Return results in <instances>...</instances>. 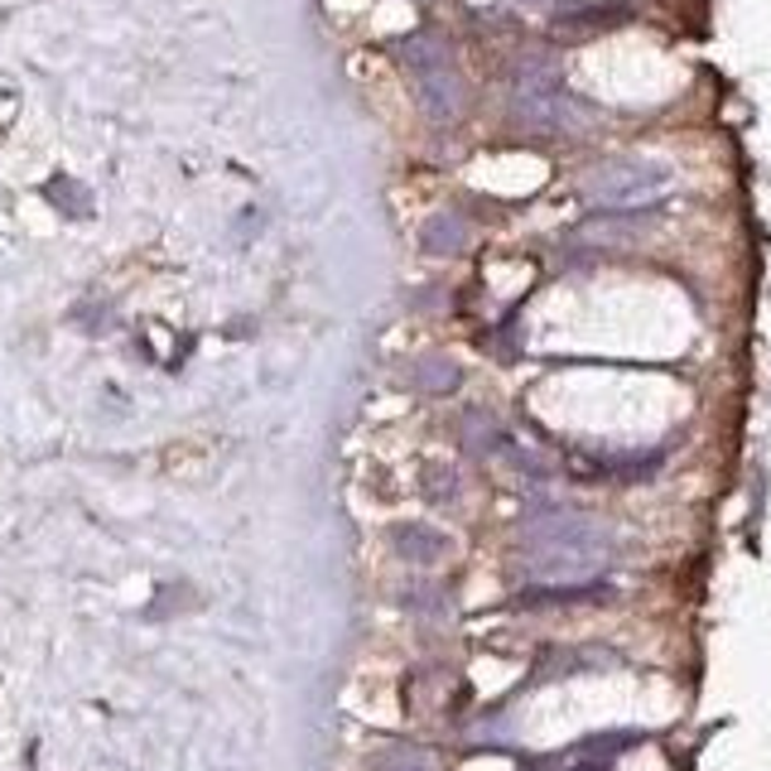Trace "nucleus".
Wrapping results in <instances>:
<instances>
[{"mask_svg": "<svg viewBox=\"0 0 771 771\" xmlns=\"http://www.w3.org/2000/svg\"><path fill=\"white\" fill-rule=\"evenodd\" d=\"M670 194V164L647 155H617L598 169H588L584 198L603 212H641Z\"/></svg>", "mask_w": 771, "mask_h": 771, "instance_id": "7ed1b4c3", "label": "nucleus"}, {"mask_svg": "<svg viewBox=\"0 0 771 771\" xmlns=\"http://www.w3.org/2000/svg\"><path fill=\"white\" fill-rule=\"evenodd\" d=\"M420 246L429 251V256H459V251L467 246V222L459 218V212H434L420 232Z\"/></svg>", "mask_w": 771, "mask_h": 771, "instance_id": "6e6552de", "label": "nucleus"}, {"mask_svg": "<svg viewBox=\"0 0 771 771\" xmlns=\"http://www.w3.org/2000/svg\"><path fill=\"white\" fill-rule=\"evenodd\" d=\"M390 546H396V554H400L406 564H420V569L439 564V560H444V554L453 550L449 536H444V530H434V526H396Z\"/></svg>", "mask_w": 771, "mask_h": 771, "instance_id": "39448f33", "label": "nucleus"}, {"mask_svg": "<svg viewBox=\"0 0 771 771\" xmlns=\"http://www.w3.org/2000/svg\"><path fill=\"white\" fill-rule=\"evenodd\" d=\"M48 198H54L58 208H68V212H87V208H92V203L82 198V188L73 184V179H54V184H48Z\"/></svg>", "mask_w": 771, "mask_h": 771, "instance_id": "ddd939ff", "label": "nucleus"}, {"mask_svg": "<svg viewBox=\"0 0 771 771\" xmlns=\"http://www.w3.org/2000/svg\"><path fill=\"white\" fill-rule=\"evenodd\" d=\"M511 107L530 131H554V135H574L593 121L579 97H569V87L560 78L550 58H526L516 68V87H511Z\"/></svg>", "mask_w": 771, "mask_h": 771, "instance_id": "f03ea898", "label": "nucleus"}, {"mask_svg": "<svg viewBox=\"0 0 771 771\" xmlns=\"http://www.w3.org/2000/svg\"><path fill=\"white\" fill-rule=\"evenodd\" d=\"M521 554L526 574L546 588L593 584V574L613 560V530L574 507L540 502L521 516Z\"/></svg>", "mask_w": 771, "mask_h": 771, "instance_id": "f257e3e1", "label": "nucleus"}, {"mask_svg": "<svg viewBox=\"0 0 771 771\" xmlns=\"http://www.w3.org/2000/svg\"><path fill=\"white\" fill-rule=\"evenodd\" d=\"M530 5H536V0H530Z\"/></svg>", "mask_w": 771, "mask_h": 771, "instance_id": "4468645a", "label": "nucleus"}, {"mask_svg": "<svg viewBox=\"0 0 771 771\" xmlns=\"http://www.w3.org/2000/svg\"><path fill=\"white\" fill-rule=\"evenodd\" d=\"M459 444L473 453V459H487V453H507L511 449V434L497 425V415L467 410L463 420H459Z\"/></svg>", "mask_w": 771, "mask_h": 771, "instance_id": "423d86ee", "label": "nucleus"}, {"mask_svg": "<svg viewBox=\"0 0 771 771\" xmlns=\"http://www.w3.org/2000/svg\"><path fill=\"white\" fill-rule=\"evenodd\" d=\"M410 382L420 390H429V396H449V390H459L463 372H459V362H453V357H444V352H429V357L415 362Z\"/></svg>", "mask_w": 771, "mask_h": 771, "instance_id": "1a4fd4ad", "label": "nucleus"}, {"mask_svg": "<svg viewBox=\"0 0 771 771\" xmlns=\"http://www.w3.org/2000/svg\"><path fill=\"white\" fill-rule=\"evenodd\" d=\"M425 487H429V497H434V502H453V497H459V473L444 467V463H434L425 473Z\"/></svg>", "mask_w": 771, "mask_h": 771, "instance_id": "f8f14e48", "label": "nucleus"}, {"mask_svg": "<svg viewBox=\"0 0 771 771\" xmlns=\"http://www.w3.org/2000/svg\"><path fill=\"white\" fill-rule=\"evenodd\" d=\"M376 771H434L425 748H415V742H396V748L376 752Z\"/></svg>", "mask_w": 771, "mask_h": 771, "instance_id": "9b49d317", "label": "nucleus"}, {"mask_svg": "<svg viewBox=\"0 0 771 771\" xmlns=\"http://www.w3.org/2000/svg\"><path fill=\"white\" fill-rule=\"evenodd\" d=\"M400 603H406V613L415 617H429V623H439V617H449V588L439 584V579H415L400 593Z\"/></svg>", "mask_w": 771, "mask_h": 771, "instance_id": "9d476101", "label": "nucleus"}, {"mask_svg": "<svg viewBox=\"0 0 771 771\" xmlns=\"http://www.w3.org/2000/svg\"><path fill=\"white\" fill-rule=\"evenodd\" d=\"M400 58H406L410 78H420V73H429V68H449L453 48H449V40H439V34L420 30V34H410V40H400Z\"/></svg>", "mask_w": 771, "mask_h": 771, "instance_id": "0eeeda50", "label": "nucleus"}, {"mask_svg": "<svg viewBox=\"0 0 771 771\" xmlns=\"http://www.w3.org/2000/svg\"><path fill=\"white\" fill-rule=\"evenodd\" d=\"M415 92H420V107H425V117H434V121H453L463 111L467 102V87H463V73L453 68H429L415 78Z\"/></svg>", "mask_w": 771, "mask_h": 771, "instance_id": "20e7f679", "label": "nucleus"}]
</instances>
